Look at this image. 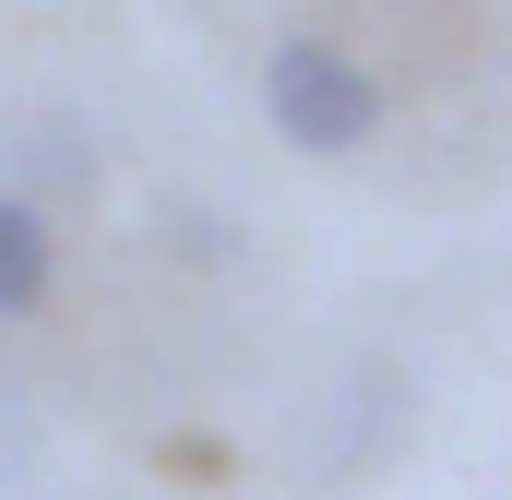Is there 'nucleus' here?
Listing matches in <instances>:
<instances>
[{"label": "nucleus", "instance_id": "nucleus-1", "mask_svg": "<svg viewBox=\"0 0 512 500\" xmlns=\"http://www.w3.org/2000/svg\"><path fill=\"white\" fill-rule=\"evenodd\" d=\"M262 108H274V131H286L298 155H346V143L382 131V84H370V60H346V48H322V36H286V48L262 60Z\"/></svg>", "mask_w": 512, "mask_h": 500}, {"label": "nucleus", "instance_id": "nucleus-2", "mask_svg": "<svg viewBox=\"0 0 512 500\" xmlns=\"http://www.w3.org/2000/svg\"><path fill=\"white\" fill-rule=\"evenodd\" d=\"M48 274H60V250H48V215H36L24 191H0V322H24V310L48 298Z\"/></svg>", "mask_w": 512, "mask_h": 500}]
</instances>
